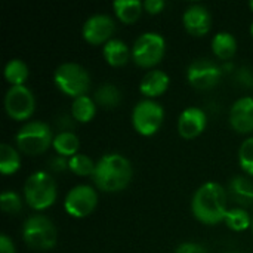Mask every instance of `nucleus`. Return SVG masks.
Returning a JSON list of instances; mask_svg holds the SVG:
<instances>
[{
	"mask_svg": "<svg viewBox=\"0 0 253 253\" xmlns=\"http://www.w3.org/2000/svg\"><path fill=\"white\" fill-rule=\"evenodd\" d=\"M95 113H96V102L93 101V98L87 95L74 98L71 104V114L77 122L87 123L93 119Z\"/></svg>",
	"mask_w": 253,
	"mask_h": 253,
	"instance_id": "nucleus-22",
	"label": "nucleus"
},
{
	"mask_svg": "<svg viewBox=\"0 0 253 253\" xmlns=\"http://www.w3.org/2000/svg\"><path fill=\"white\" fill-rule=\"evenodd\" d=\"M175 253H208L206 248L199 245V243H194V242H185V243H181Z\"/></svg>",
	"mask_w": 253,
	"mask_h": 253,
	"instance_id": "nucleus-30",
	"label": "nucleus"
},
{
	"mask_svg": "<svg viewBox=\"0 0 253 253\" xmlns=\"http://www.w3.org/2000/svg\"><path fill=\"white\" fill-rule=\"evenodd\" d=\"M55 151L62 156V157H73L77 154L79 148H80V141L79 136L71 132V130H62L58 135L53 136V142H52Z\"/></svg>",
	"mask_w": 253,
	"mask_h": 253,
	"instance_id": "nucleus-19",
	"label": "nucleus"
},
{
	"mask_svg": "<svg viewBox=\"0 0 253 253\" xmlns=\"http://www.w3.org/2000/svg\"><path fill=\"white\" fill-rule=\"evenodd\" d=\"M4 77L10 83V86L15 84H24V82L28 77V67L27 64L19 58H12L4 65Z\"/></svg>",
	"mask_w": 253,
	"mask_h": 253,
	"instance_id": "nucleus-25",
	"label": "nucleus"
},
{
	"mask_svg": "<svg viewBox=\"0 0 253 253\" xmlns=\"http://www.w3.org/2000/svg\"><path fill=\"white\" fill-rule=\"evenodd\" d=\"M230 123L242 133L253 130V96H242L234 101L230 108Z\"/></svg>",
	"mask_w": 253,
	"mask_h": 253,
	"instance_id": "nucleus-15",
	"label": "nucleus"
},
{
	"mask_svg": "<svg viewBox=\"0 0 253 253\" xmlns=\"http://www.w3.org/2000/svg\"><path fill=\"white\" fill-rule=\"evenodd\" d=\"M182 22L190 34L205 36L212 27V15L206 6L200 3H194L184 10Z\"/></svg>",
	"mask_w": 253,
	"mask_h": 253,
	"instance_id": "nucleus-13",
	"label": "nucleus"
},
{
	"mask_svg": "<svg viewBox=\"0 0 253 253\" xmlns=\"http://www.w3.org/2000/svg\"><path fill=\"white\" fill-rule=\"evenodd\" d=\"M191 211L194 216L203 224L213 225L221 222L225 219L228 211L225 188L215 181L202 184L193 196Z\"/></svg>",
	"mask_w": 253,
	"mask_h": 253,
	"instance_id": "nucleus-1",
	"label": "nucleus"
},
{
	"mask_svg": "<svg viewBox=\"0 0 253 253\" xmlns=\"http://www.w3.org/2000/svg\"><path fill=\"white\" fill-rule=\"evenodd\" d=\"M21 166L19 153L7 142L0 144V172L3 175L15 173Z\"/></svg>",
	"mask_w": 253,
	"mask_h": 253,
	"instance_id": "nucleus-24",
	"label": "nucleus"
},
{
	"mask_svg": "<svg viewBox=\"0 0 253 253\" xmlns=\"http://www.w3.org/2000/svg\"><path fill=\"white\" fill-rule=\"evenodd\" d=\"M104 59L114 67L123 65L132 56V50L122 39H110L102 47Z\"/></svg>",
	"mask_w": 253,
	"mask_h": 253,
	"instance_id": "nucleus-17",
	"label": "nucleus"
},
{
	"mask_svg": "<svg viewBox=\"0 0 253 253\" xmlns=\"http://www.w3.org/2000/svg\"><path fill=\"white\" fill-rule=\"evenodd\" d=\"M116 30V22L108 13H93L90 15L82 27L83 39L92 44L107 43L113 39V33Z\"/></svg>",
	"mask_w": 253,
	"mask_h": 253,
	"instance_id": "nucleus-12",
	"label": "nucleus"
},
{
	"mask_svg": "<svg viewBox=\"0 0 253 253\" xmlns=\"http://www.w3.org/2000/svg\"><path fill=\"white\" fill-rule=\"evenodd\" d=\"M249 4H251V7L253 9V0H251V3H249Z\"/></svg>",
	"mask_w": 253,
	"mask_h": 253,
	"instance_id": "nucleus-35",
	"label": "nucleus"
},
{
	"mask_svg": "<svg viewBox=\"0 0 253 253\" xmlns=\"http://www.w3.org/2000/svg\"><path fill=\"white\" fill-rule=\"evenodd\" d=\"M92 179L102 191H120L132 179V165L123 154L107 153L96 162Z\"/></svg>",
	"mask_w": 253,
	"mask_h": 253,
	"instance_id": "nucleus-2",
	"label": "nucleus"
},
{
	"mask_svg": "<svg viewBox=\"0 0 253 253\" xmlns=\"http://www.w3.org/2000/svg\"><path fill=\"white\" fill-rule=\"evenodd\" d=\"M169 76L166 74V71L163 70H159V68H154V70H150L147 71L141 82H139V90L148 96V98H154V96H159L162 95L168 86H169Z\"/></svg>",
	"mask_w": 253,
	"mask_h": 253,
	"instance_id": "nucleus-16",
	"label": "nucleus"
},
{
	"mask_svg": "<svg viewBox=\"0 0 253 253\" xmlns=\"http://www.w3.org/2000/svg\"><path fill=\"white\" fill-rule=\"evenodd\" d=\"M0 206L1 211L9 213V215H15L21 211L22 208V202L18 193L12 191V190H4L0 196Z\"/></svg>",
	"mask_w": 253,
	"mask_h": 253,
	"instance_id": "nucleus-29",
	"label": "nucleus"
},
{
	"mask_svg": "<svg viewBox=\"0 0 253 253\" xmlns=\"http://www.w3.org/2000/svg\"><path fill=\"white\" fill-rule=\"evenodd\" d=\"M206 123V113L200 107H187L178 117V132L184 138H194L205 130Z\"/></svg>",
	"mask_w": 253,
	"mask_h": 253,
	"instance_id": "nucleus-14",
	"label": "nucleus"
},
{
	"mask_svg": "<svg viewBox=\"0 0 253 253\" xmlns=\"http://www.w3.org/2000/svg\"><path fill=\"white\" fill-rule=\"evenodd\" d=\"M0 253H15V245L7 234H0Z\"/></svg>",
	"mask_w": 253,
	"mask_h": 253,
	"instance_id": "nucleus-32",
	"label": "nucleus"
},
{
	"mask_svg": "<svg viewBox=\"0 0 253 253\" xmlns=\"http://www.w3.org/2000/svg\"><path fill=\"white\" fill-rule=\"evenodd\" d=\"M239 163L246 173L253 175V136L242 142L239 148Z\"/></svg>",
	"mask_w": 253,
	"mask_h": 253,
	"instance_id": "nucleus-28",
	"label": "nucleus"
},
{
	"mask_svg": "<svg viewBox=\"0 0 253 253\" xmlns=\"http://www.w3.org/2000/svg\"><path fill=\"white\" fill-rule=\"evenodd\" d=\"M50 165H52V169H55V170H64L65 168H68V162L61 156H58V157H55V159H52L50 160Z\"/></svg>",
	"mask_w": 253,
	"mask_h": 253,
	"instance_id": "nucleus-33",
	"label": "nucleus"
},
{
	"mask_svg": "<svg viewBox=\"0 0 253 253\" xmlns=\"http://www.w3.org/2000/svg\"><path fill=\"white\" fill-rule=\"evenodd\" d=\"M4 110L13 120H25L36 110V98L33 90L25 84H15L6 90Z\"/></svg>",
	"mask_w": 253,
	"mask_h": 253,
	"instance_id": "nucleus-9",
	"label": "nucleus"
},
{
	"mask_svg": "<svg viewBox=\"0 0 253 253\" xmlns=\"http://www.w3.org/2000/svg\"><path fill=\"white\" fill-rule=\"evenodd\" d=\"M251 33H252V36H253V22H252V25H251Z\"/></svg>",
	"mask_w": 253,
	"mask_h": 253,
	"instance_id": "nucleus-34",
	"label": "nucleus"
},
{
	"mask_svg": "<svg viewBox=\"0 0 253 253\" xmlns=\"http://www.w3.org/2000/svg\"><path fill=\"white\" fill-rule=\"evenodd\" d=\"M113 7L120 21L132 24L141 16L144 3L139 0H114Z\"/></svg>",
	"mask_w": 253,
	"mask_h": 253,
	"instance_id": "nucleus-21",
	"label": "nucleus"
},
{
	"mask_svg": "<svg viewBox=\"0 0 253 253\" xmlns=\"http://www.w3.org/2000/svg\"><path fill=\"white\" fill-rule=\"evenodd\" d=\"M21 233L24 242L36 251H50L58 239L56 227L44 215H31L27 218Z\"/></svg>",
	"mask_w": 253,
	"mask_h": 253,
	"instance_id": "nucleus-5",
	"label": "nucleus"
},
{
	"mask_svg": "<svg viewBox=\"0 0 253 253\" xmlns=\"http://www.w3.org/2000/svg\"><path fill=\"white\" fill-rule=\"evenodd\" d=\"M24 197L28 206L36 211L52 206L56 200V184L53 178L44 170L31 173L24 182Z\"/></svg>",
	"mask_w": 253,
	"mask_h": 253,
	"instance_id": "nucleus-4",
	"label": "nucleus"
},
{
	"mask_svg": "<svg viewBox=\"0 0 253 253\" xmlns=\"http://www.w3.org/2000/svg\"><path fill=\"white\" fill-rule=\"evenodd\" d=\"M165 1L163 0H145L144 1V9L150 13H159L163 7H165Z\"/></svg>",
	"mask_w": 253,
	"mask_h": 253,
	"instance_id": "nucleus-31",
	"label": "nucleus"
},
{
	"mask_svg": "<svg viewBox=\"0 0 253 253\" xmlns=\"http://www.w3.org/2000/svg\"><path fill=\"white\" fill-rule=\"evenodd\" d=\"M165 119V110L160 102L145 98L135 104L132 110V125L135 130L144 136L154 135Z\"/></svg>",
	"mask_w": 253,
	"mask_h": 253,
	"instance_id": "nucleus-7",
	"label": "nucleus"
},
{
	"mask_svg": "<svg viewBox=\"0 0 253 253\" xmlns=\"http://www.w3.org/2000/svg\"><path fill=\"white\" fill-rule=\"evenodd\" d=\"M120 99H122L120 89L114 86L113 83H102L101 86L96 87L95 95H93V101L104 108L116 107L120 102Z\"/></svg>",
	"mask_w": 253,
	"mask_h": 253,
	"instance_id": "nucleus-23",
	"label": "nucleus"
},
{
	"mask_svg": "<svg viewBox=\"0 0 253 253\" xmlns=\"http://www.w3.org/2000/svg\"><path fill=\"white\" fill-rule=\"evenodd\" d=\"M165 50V37L156 31H145L132 44V59L141 67H153L160 62Z\"/></svg>",
	"mask_w": 253,
	"mask_h": 253,
	"instance_id": "nucleus-8",
	"label": "nucleus"
},
{
	"mask_svg": "<svg viewBox=\"0 0 253 253\" xmlns=\"http://www.w3.org/2000/svg\"><path fill=\"white\" fill-rule=\"evenodd\" d=\"M98 203V193L93 187L87 184H79L73 187L65 199H64V208L68 215L74 218H84L89 213L93 212Z\"/></svg>",
	"mask_w": 253,
	"mask_h": 253,
	"instance_id": "nucleus-10",
	"label": "nucleus"
},
{
	"mask_svg": "<svg viewBox=\"0 0 253 253\" xmlns=\"http://www.w3.org/2000/svg\"><path fill=\"white\" fill-rule=\"evenodd\" d=\"M252 231H253V219H252Z\"/></svg>",
	"mask_w": 253,
	"mask_h": 253,
	"instance_id": "nucleus-36",
	"label": "nucleus"
},
{
	"mask_svg": "<svg viewBox=\"0 0 253 253\" xmlns=\"http://www.w3.org/2000/svg\"><path fill=\"white\" fill-rule=\"evenodd\" d=\"M18 148L27 156H39L44 153L53 142L52 130L47 123L31 120L24 123L15 135Z\"/></svg>",
	"mask_w": 253,
	"mask_h": 253,
	"instance_id": "nucleus-3",
	"label": "nucleus"
},
{
	"mask_svg": "<svg viewBox=\"0 0 253 253\" xmlns=\"http://www.w3.org/2000/svg\"><path fill=\"white\" fill-rule=\"evenodd\" d=\"M212 50L221 59L231 58L237 50V40L228 31H219L212 39Z\"/></svg>",
	"mask_w": 253,
	"mask_h": 253,
	"instance_id": "nucleus-20",
	"label": "nucleus"
},
{
	"mask_svg": "<svg viewBox=\"0 0 253 253\" xmlns=\"http://www.w3.org/2000/svg\"><path fill=\"white\" fill-rule=\"evenodd\" d=\"M225 224L228 225V228L234 230V231H245L252 225V219L248 213L246 209L243 208H233L227 211L225 215Z\"/></svg>",
	"mask_w": 253,
	"mask_h": 253,
	"instance_id": "nucleus-26",
	"label": "nucleus"
},
{
	"mask_svg": "<svg viewBox=\"0 0 253 253\" xmlns=\"http://www.w3.org/2000/svg\"><path fill=\"white\" fill-rule=\"evenodd\" d=\"M56 87L68 96L77 98L86 95L90 87V76L87 70L77 62H62L53 73Z\"/></svg>",
	"mask_w": 253,
	"mask_h": 253,
	"instance_id": "nucleus-6",
	"label": "nucleus"
},
{
	"mask_svg": "<svg viewBox=\"0 0 253 253\" xmlns=\"http://www.w3.org/2000/svg\"><path fill=\"white\" fill-rule=\"evenodd\" d=\"M230 191L234 199L242 206H251L253 205V182L242 175L234 176L230 181Z\"/></svg>",
	"mask_w": 253,
	"mask_h": 253,
	"instance_id": "nucleus-18",
	"label": "nucleus"
},
{
	"mask_svg": "<svg viewBox=\"0 0 253 253\" xmlns=\"http://www.w3.org/2000/svg\"><path fill=\"white\" fill-rule=\"evenodd\" d=\"M95 166L96 163L89 156L80 154V153L70 157L68 160V169L74 172L76 175H82V176H92L95 172Z\"/></svg>",
	"mask_w": 253,
	"mask_h": 253,
	"instance_id": "nucleus-27",
	"label": "nucleus"
},
{
	"mask_svg": "<svg viewBox=\"0 0 253 253\" xmlns=\"http://www.w3.org/2000/svg\"><path fill=\"white\" fill-rule=\"evenodd\" d=\"M227 253H237V252H227Z\"/></svg>",
	"mask_w": 253,
	"mask_h": 253,
	"instance_id": "nucleus-37",
	"label": "nucleus"
},
{
	"mask_svg": "<svg viewBox=\"0 0 253 253\" xmlns=\"http://www.w3.org/2000/svg\"><path fill=\"white\" fill-rule=\"evenodd\" d=\"M221 67L208 58H197L187 67V80L197 89L213 87L221 79Z\"/></svg>",
	"mask_w": 253,
	"mask_h": 253,
	"instance_id": "nucleus-11",
	"label": "nucleus"
}]
</instances>
